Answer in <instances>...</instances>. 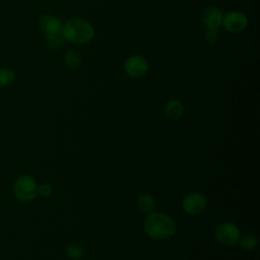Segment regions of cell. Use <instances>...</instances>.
I'll list each match as a JSON object with an SVG mask.
<instances>
[{"label": "cell", "mask_w": 260, "mask_h": 260, "mask_svg": "<svg viewBox=\"0 0 260 260\" xmlns=\"http://www.w3.org/2000/svg\"><path fill=\"white\" fill-rule=\"evenodd\" d=\"M46 40H47L49 48L54 51L60 50L64 46V43H65V40L62 37L61 32L48 34V35H46Z\"/></svg>", "instance_id": "obj_15"}, {"label": "cell", "mask_w": 260, "mask_h": 260, "mask_svg": "<svg viewBox=\"0 0 260 260\" xmlns=\"http://www.w3.org/2000/svg\"><path fill=\"white\" fill-rule=\"evenodd\" d=\"M214 236L220 244L225 246H235L239 242L241 231L236 223L232 221H224L215 228Z\"/></svg>", "instance_id": "obj_4"}, {"label": "cell", "mask_w": 260, "mask_h": 260, "mask_svg": "<svg viewBox=\"0 0 260 260\" xmlns=\"http://www.w3.org/2000/svg\"><path fill=\"white\" fill-rule=\"evenodd\" d=\"M15 80V73L9 67H0V87H8Z\"/></svg>", "instance_id": "obj_14"}, {"label": "cell", "mask_w": 260, "mask_h": 260, "mask_svg": "<svg viewBox=\"0 0 260 260\" xmlns=\"http://www.w3.org/2000/svg\"><path fill=\"white\" fill-rule=\"evenodd\" d=\"M223 14L217 7H208L202 13V22L209 29H218L222 24Z\"/></svg>", "instance_id": "obj_8"}, {"label": "cell", "mask_w": 260, "mask_h": 260, "mask_svg": "<svg viewBox=\"0 0 260 260\" xmlns=\"http://www.w3.org/2000/svg\"><path fill=\"white\" fill-rule=\"evenodd\" d=\"M205 38L209 43H215L218 39V32L217 29H209L207 28L206 34H205Z\"/></svg>", "instance_id": "obj_18"}, {"label": "cell", "mask_w": 260, "mask_h": 260, "mask_svg": "<svg viewBox=\"0 0 260 260\" xmlns=\"http://www.w3.org/2000/svg\"><path fill=\"white\" fill-rule=\"evenodd\" d=\"M164 111L168 119L172 121H178L184 114V106L179 100L172 99L166 103Z\"/></svg>", "instance_id": "obj_10"}, {"label": "cell", "mask_w": 260, "mask_h": 260, "mask_svg": "<svg viewBox=\"0 0 260 260\" xmlns=\"http://www.w3.org/2000/svg\"><path fill=\"white\" fill-rule=\"evenodd\" d=\"M221 25L231 34H240L246 29L248 18L244 12L233 10L223 15Z\"/></svg>", "instance_id": "obj_5"}, {"label": "cell", "mask_w": 260, "mask_h": 260, "mask_svg": "<svg viewBox=\"0 0 260 260\" xmlns=\"http://www.w3.org/2000/svg\"><path fill=\"white\" fill-rule=\"evenodd\" d=\"M238 244L240 245L241 249H243L245 251H253L257 248L258 239L253 234H246V235L240 237Z\"/></svg>", "instance_id": "obj_13"}, {"label": "cell", "mask_w": 260, "mask_h": 260, "mask_svg": "<svg viewBox=\"0 0 260 260\" xmlns=\"http://www.w3.org/2000/svg\"><path fill=\"white\" fill-rule=\"evenodd\" d=\"M53 187L48 183H43L38 185V194L43 197H49L53 194Z\"/></svg>", "instance_id": "obj_17"}, {"label": "cell", "mask_w": 260, "mask_h": 260, "mask_svg": "<svg viewBox=\"0 0 260 260\" xmlns=\"http://www.w3.org/2000/svg\"><path fill=\"white\" fill-rule=\"evenodd\" d=\"M207 205V198L203 193L194 191L187 194L182 201L183 210L190 215L201 213Z\"/></svg>", "instance_id": "obj_6"}, {"label": "cell", "mask_w": 260, "mask_h": 260, "mask_svg": "<svg viewBox=\"0 0 260 260\" xmlns=\"http://www.w3.org/2000/svg\"><path fill=\"white\" fill-rule=\"evenodd\" d=\"M136 205L140 211L148 214L154 211L156 201L152 195L148 193H141L136 198Z\"/></svg>", "instance_id": "obj_11"}, {"label": "cell", "mask_w": 260, "mask_h": 260, "mask_svg": "<svg viewBox=\"0 0 260 260\" xmlns=\"http://www.w3.org/2000/svg\"><path fill=\"white\" fill-rule=\"evenodd\" d=\"M124 69L127 75L131 77L143 76L148 70V62L140 55L130 56L124 63Z\"/></svg>", "instance_id": "obj_7"}, {"label": "cell", "mask_w": 260, "mask_h": 260, "mask_svg": "<svg viewBox=\"0 0 260 260\" xmlns=\"http://www.w3.org/2000/svg\"><path fill=\"white\" fill-rule=\"evenodd\" d=\"M66 254L71 260H80L84 256V250L81 245L71 243L66 247Z\"/></svg>", "instance_id": "obj_16"}, {"label": "cell", "mask_w": 260, "mask_h": 260, "mask_svg": "<svg viewBox=\"0 0 260 260\" xmlns=\"http://www.w3.org/2000/svg\"><path fill=\"white\" fill-rule=\"evenodd\" d=\"M12 192L14 197L23 203H28L34 201L38 196V184L30 175H20L18 176L13 185Z\"/></svg>", "instance_id": "obj_3"}, {"label": "cell", "mask_w": 260, "mask_h": 260, "mask_svg": "<svg viewBox=\"0 0 260 260\" xmlns=\"http://www.w3.org/2000/svg\"><path fill=\"white\" fill-rule=\"evenodd\" d=\"M64 62L69 69H77L80 67L82 62L81 55L76 50H69L65 54Z\"/></svg>", "instance_id": "obj_12"}, {"label": "cell", "mask_w": 260, "mask_h": 260, "mask_svg": "<svg viewBox=\"0 0 260 260\" xmlns=\"http://www.w3.org/2000/svg\"><path fill=\"white\" fill-rule=\"evenodd\" d=\"M143 229L145 234L150 239L162 241L168 240L175 235L177 231V224L175 220L167 213L152 211L146 215Z\"/></svg>", "instance_id": "obj_1"}, {"label": "cell", "mask_w": 260, "mask_h": 260, "mask_svg": "<svg viewBox=\"0 0 260 260\" xmlns=\"http://www.w3.org/2000/svg\"><path fill=\"white\" fill-rule=\"evenodd\" d=\"M61 35L65 41L71 44L83 45L92 40L94 28L88 20L75 17L68 19L62 25Z\"/></svg>", "instance_id": "obj_2"}, {"label": "cell", "mask_w": 260, "mask_h": 260, "mask_svg": "<svg viewBox=\"0 0 260 260\" xmlns=\"http://www.w3.org/2000/svg\"><path fill=\"white\" fill-rule=\"evenodd\" d=\"M38 23H39V27L45 32V35L61 32V28L63 25L59 18L51 14H43L39 18Z\"/></svg>", "instance_id": "obj_9"}]
</instances>
